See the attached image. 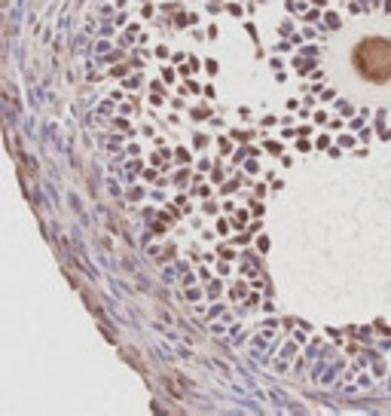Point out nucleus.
<instances>
[{
    "label": "nucleus",
    "instance_id": "f257e3e1",
    "mask_svg": "<svg viewBox=\"0 0 391 416\" xmlns=\"http://www.w3.org/2000/svg\"><path fill=\"white\" fill-rule=\"evenodd\" d=\"M354 67L361 70V77L373 83H388L391 80V43L364 40L354 49Z\"/></svg>",
    "mask_w": 391,
    "mask_h": 416
}]
</instances>
